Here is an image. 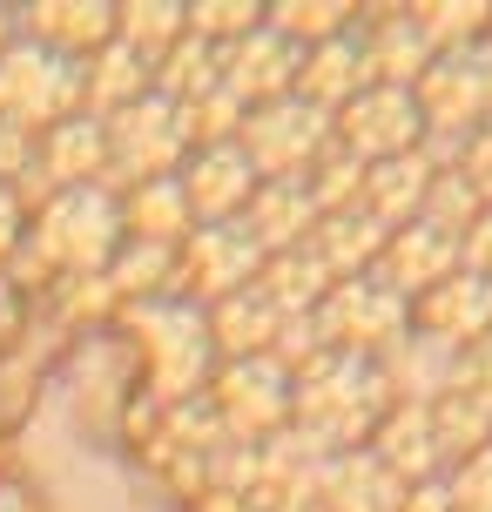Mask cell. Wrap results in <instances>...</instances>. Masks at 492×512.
Returning <instances> with one entry per match:
<instances>
[{
  "label": "cell",
  "instance_id": "obj_20",
  "mask_svg": "<svg viewBox=\"0 0 492 512\" xmlns=\"http://www.w3.org/2000/svg\"><path fill=\"white\" fill-rule=\"evenodd\" d=\"M142 95H156V68L135 48L108 41L95 61H81V115L108 122V115H122L129 102H142Z\"/></svg>",
  "mask_w": 492,
  "mask_h": 512
},
{
  "label": "cell",
  "instance_id": "obj_17",
  "mask_svg": "<svg viewBox=\"0 0 492 512\" xmlns=\"http://www.w3.org/2000/svg\"><path fill=\"white\" fill-rule=\"evenodd\" d=\"M277 331H284V310L263 297L257 283L236 290L223 304L209 310V344H216V364H236V358H270L277 351Z\"/></svg>",
  "mask_w": 492,
  "mask_h": 512
},
{
  "label": "cell",
  "instance_id": "obj_12",
  "mask_svg": "<svg viewBox=\"0 0 492 512\" xmlns=\"http://www.w3.org/2000/svg\"><path fill=\"white\" fill-rule=\"evenodd\" d=\"M61 189H108V135L95 115H68L48 135H34V176L21 203H48Z\"/></svg>",
  "mask_w": 492,
  "mask_h": 512
},
{
  "label": "cell",
  "instance_id": "obj_34",
  "mask_svg": "<svg viewBox=\"0 0 492 512\" xmlns=\"http://www.w3.org/2000/svg\"><path fill=\"white\" fill-rule=\"evenodd\" d=\"M0 512H41V499H34L14 472H0Z\"/></svg>",
  "mask_w": 492,
  "mask_h": 512
},
{
  "label": "cell",
  "instance_id": "obj_3",
  "mask_svg": "<svg viewBox=\"0 0 492 512\" xmlns=\"http://www.w3.org/2000/svg\"><path fill=\"white\" fill-rule=\"evenodd\" d=\"M391 411V391L378 378V364H358V358H337L324 351L317 364L297 371V405H290V425L324 445V452H358V438L378 432V418Z\"/></svg>",
  "mask_w": 492,
  "mask_h": 512
},
{
  "label": "cell",
  "instance_id": "obj_33",
  "mask_svg": "<svg viewBox=\"0 0 492 512\" xmlns=\"http://www.w3.org/2000/svg\"><path fill=\"white\" fill-rule=\"evenodd\" d=\"M459 176H466V189L479 203H492V122L466 142V169H459Z\"/></svg>",
  "mask_w": 492,
  "mask_h": 512
},
{
  "label": "cell",
  "instance_id": "obj_2",
  "mask_svg": "<svg viewBox=\"0 0 492 512\" xmlns=\"http://www.w3.org/2000/svg\"><path fill=\"white\" fill-rule=\"evenodd\" d=\"M115 331L135 351V378L142 398H156L162 411L203 398L216 378V344H209V310L182 304V297H156V304H129L115 317Z\"/></svg>",
  "mask_w": 492,
  "mask_h": 512
},
{
  "label": "cell",
  "instance_id": "obj_27",
  "mask_svg": "<svg viewBox=\"0 0 492 512\" xmlns=\"http://www.w3.org/2000/svg\"><path fill=\"white\" fill-rule=\"evenodd\" d=\"M182 21H189L196 41H209V48L223 54V48H236L243 34L263 27V7L257 0H182Z\"/></svg>",
  "mask_w": 492,
  "mask_h": 512
},
{
  "label": "cell",
  "instance_id": "obj_22",
  "mask_svg": "<svg viewBox=\"0 0 492 512\" xmlns=\"http://www.w3.org/2000/svg\"><path fill=\"white\" fill-rule=\"evenodd\" d=\"M196 230L189 216V196H182L176 176H156V182H135L122 189V236L129 243H162V250H182Z\"/></svg>",
  "mask_w": 492,
  "mask_h": 512
},
{
  "label": "cell",
  "instance_id": "obj_26",
  "mask_svg": "<svg viewBox=\"0 0 492 512\" xmlns=\"http://www.w3.org/2000/svg\"><path fill=\"white\" fill-rule=\"evenodd\" d=\"M263 27L270 34H284L290 48H324L337 34H351V7H337V0H270L263 7Z\"/></svg>",
  "mask_w": 492,
  "mask_h": 512
},
{
  "label": "cell",
  "instance_id": "obj_25",
  "mask_svg": "<svg viewBox=\"0 0 492 512\" xmlns=\"http://www.w3.org/2000/svg\"><path fill=\"white\" fill-rule=\"evenodd\" d=\"M182 34H189L182 0H115V41H122V48H135L149 68L176 48Z\"/></svg>",
  "mask_w": 492,
  "mask_h": 512
},
{
  "label": "cell",
  "instance_id": "obj_24",
  "mask_svg": "<svg viewBox=\"0 0 492 512\" xmlns=\"http://www.w3.org/2000/svg\"><path fill=\"white\" fill-rule=\"evenodd\" d=\"M257 290L284 310V317H311V310L324 304V290H331V270L311 256V243H304V250H277V256H263Z\"/></svg>",
  "mask_w": 492,
  "mask_h": 512
},
{
  "label": "cell",
  "instance_id": "obj_16",
  "mask_svg": "<svg viewBox=\"0 0 492 512\" xmlns=\"http://www.w3.org/2000/svg\"><path fill=\"white\" fill-rule=\"evenodd\" d=\"M21 41L61 54V61H95L115 41V0H27Z\"/></svg>",
  "mask_w": 492,
  "mask_h": 512
},
{
  "label": "cell",
  "instance_id": "obj_11",
  "mask_svg": "<svg viewBox=\"0 0 492 512\" xmlns=\"http://www.w3.org/2000/svg\"><path fill=\"white\" fill-rule=\"evenodd\" d=\"M418 115L425 128H439V135H479L486 128V108H492V54L479 48H445L412 88Z\"/></svg>",
  "mask_w": 492,
  "mask_h": 512
},
{
  "label": "cell",
  "instance_id": "obj_32",
  "mask_svg": "<svg viewBox=\"0 0 492 512\" xmlns=\"http://www.w3.org/2000/svg\"><path fill=\"white\" fill-rule=\"evenodd\" d=\"M21 337H27V297H21V283L0 270V358L21 351Z\"/></svg>",
  "mask_w": 492,
  "mask_h": 512
},
{
  "label": "cell",
  "instance_id": "obj_9",
  "mask_svg": "<svg viewBox=\"0 0 492 512\" xmlns=\"http://www.w3.org/2000/svg\"><path fill=\"white\" fill-rule=\"evenodd\" d=\"M331 142L351 155V162L378 169V162L412 155L418 142H425V115H418L412 88H385V81H371V88H358V95L331 115Z\"/></svg>",
  "mask_w": 492,
  "mask_h": 512
},
{
  "label": "cell",
  "instance_id": "obj_5",
  "mask_svg": "<svg viewBox=\"0 0 492 512\" xmlns=\"http://www.w3.org/2000/svg\"><path fill=\"white\" fill-rule=\"evenodd\" d=\"M68 115H81V61H61L34 41H7L0 48V122L21 135H48Z\"/></svg>",
  "mask_w": 492,
  "mask_h": 512
},
{
  "label": "cell",
  "instance_id": "obj_8",
  "mask_svg": "<svg viewBox=\"0 0 492 512\" xmlns=\"http://www.w3.org/2000/svg\"><path fill=\"white\" fill-rule=\"evenodd\" d=\"M102 135H108V189L115 196L135 189V182L176 176L182 155H189L182 149V128H176V102H162V95H142L122 115H108Z\"/></svg>",
  "mask_w": 492,
  "mask_h": 512
},
{
  "label": "cell",
  "instance_id": "obj_18",
  "mask_svg": "<svg viewBox=\"0 0 492 512\" xmlns=\"http://www.w3.org/2000/svg\"><path fill=\"white\" fill-rule=\"evenodd\" d=\"M236 223L250 230V243H257L263 256L304 250L311 230H317V203L304 196V182H257V196H250V209H243Z\"/></svg>",
  "mask_w": 492,
  "mask_h": 512
},
{
  "label": "cell",
  "instance_id": "obj_28",
  "mask_svg": "<svg viewBox=\"0 0 492 512\" xmlns=\"http://www.w3.org/2000/svg\"><path fill=\"white\" fill-rule=\"evenodd\" d=\"M176 128H182V149H216V142H236V128H243V108L223 95V88H209V95H196V102L176 108Z\"/></svg>",
  "mask_w": 492,
  "mask_h": 512
},
{
  "label": "cell",
  "instance_id": "obj_7",
  "mask_svg": "<svg viewBox=\"0 0 492 512\" xmlns=\"http://www.w3.org/2000/svg\"><path fill=\"white\" fill-rule=\"evenodd\" d=\"M236 149L250 155L257 182H304V176H311V162L331 149V115L311 108V102H297V95H284V102L250 108V115H243Z\"/></svg>",
  "mask_w": 492,
  "mask_h": 512
},
{
  "label": "cell",
  "instance_id": "obj_19",
  "mask_svg": "<svg viewBox=\"0 0 492 512\" xmlns=\"http://www.w3.org/2000/svg\"><path fill=\"white\" fill-rule=\"evenodd\" d=\"M398 499H405V486L364 445L358 452H337L324 465V479H317V512H398Z\"/></svg>",
  "mask_w": 492,
  "mask_h": 512
},
{
  "label": "cell",
  "instance_id": "obj_31",
  "mask_svg": "<svg viewBox=\"0 0 492 512\" xmlns=\"http://www.w3.org/2000/svg\"><path fill=\"white\" fill-rule=\"evenodd\" d=\"M27 176H34V135L0 122V182H14V189L27 196Z\"/></svg>",
  "mask_w": 492,
  "mask_h": 512
},
{
  "label": "cell",
  "instance_id": "obj_1",
  "mask_svg": "<svg viewBox=\"0 0 492 512\" xmlns=\"http://www.w3.org/2000/svg\"><path fill=\"white\" fill-rule=\"evenodd\" d=\"M115 250H122V196L115 189H61L27 209V243L7 263V277L27 297L41 283L54 290L61 277H102Z\"/></svg>",
  "mask_w": 492,
  "mask_h": 512
},
{
  "label": "cell",
  "instance_id": "obj_23",
  "mask_svg": "<svg viewBox=\"0 0 492 512\" xmlns=\"http://www.w3.org/2000/svg\"><path fill=\"white\" fill-rule=\"evenodd\" d=\"M492 324V277H445L432 297H418V331L439 337V344H466V337H479Z\"/></svg>",
  "mask_w": 492,
  "mask_h": 512
},
{
  "label": "cell",
  "instance_id": "obj_29",
  "mask_svg": "<svg viewBox=\"0 0 492 512\" xmlns=\"http://www.w3.org/2000/svg\"><path fill=\"white\" fill-rule=\"evenodd\" d=\"M452 512H492V445H479L466 465H459V479L445 486Z\"/></svg>",
  "mask_w": 492,
  "mask_h": 512
},
{
  "label": "cell",
  "instance_id": "obj_15",
  "mask_svg": "<svg viewBox=\"0 0 492 512\" xmlns=\"http://www.w3.org/2000/svg\"><path fill=\"white\" fill-rule=\"evenodd\" d=\"M452 263H459V236L432 230V223H405V230L385 236V250H378V263H371V277L385 283L391 297L418 304V297H432V290L452 277Z\"/></svg>",
  "mask_w": 492,
  "mask_h": 512
},
{
  "label": "cell",
  "instance_id": "obj_10",
  "mask_svg": "<svg viewBox=\"0 0 492 512\" xmlns=\"http://www.w3.org/2000/svg\"><path fill=\"white\" fill-rule=\"evenodd\" d=\"M263 270V250L250 243L243 223H203L189 230V243L176 250V297L196 310H216L223 297L250 290Z\"/></svg>",
  "mask_w": 492,
  "mask_h": 512
},
{
  "label": "cell",
  "instance_id": "obj_21",
  "mask_svg": "<svg viewBox=\"0 0 492 512\" xmlns=\"http://www.w3.org/2000/svg\"><path fill=\"white\" fill-rule=\"evenodd\" d=\"M358 88H371L364 81V48H358V34H337V41H324V48H304L297 54V102H311L324 108V115H337V108L351 102Z\"/></svg>",
  "mask_w": 492,
  "mask_h": 512
},
{
  "label": "cell",
  "instance_id": "obj_30",
  "mask_svg": "<svg viewBox=\"0 0 492 512\" xmlns=\"http://www.w3.org/2000/svg\"><path fill=\"white\" fill-rule=\"evenodd\" d=\"M21 243H27V203L14 182H0V270L21 256Z\"/></svg>",
  "mask_w": 492,
  "mask_h": 512
},
{
  "label": "cell",
  "instance_id": "obj_4",
  "mask_svg": "<svg viewBox=\"0 0 492 512\" xmlns=\"http://www.w3.org/2000/svg\"><path fill=\"white\" fill-rule=\"evenodd\" d=\"M209 411L230 445H270L277 432H290V405H297V378H290L277 358H236V364H216L209 378Z\"/></svg>",
  "mask_w": 492,
  "mask_h": 512
},
{
  "label": "cell",
  "instance_id": "obj_14",
  "mask_svg": "<svg viewBox=\"0 0 492 512\" xmlns=\"http://www.w3.org/2000/svg\"><path fill=\"white\" fill-rule=\"evenodd\" d=\"M176 182H182V196H189L196 230H203V223H236V216L250 209V196H257V169H250V155L236 149V142L182 155Z\"/></svg>",
  "mask_w": 492,
  "mask_h": 512
},
{
  "label": "cell",
  "instance_id": "obj_6",
  "mask_svg": "<svg viewBox=\"0 0 492 512\" xmlns=\"http://www.w3.org/2000/svg\"><path fill=\"white\" fill-rule=\"evenodd\" d=\"M317 337H324V351H337V358H358V364H378L405 337V324H412V304L405 297H391L378 277H344L324 290V304L311 310Z\"/></svg>",
  "mask_w": 492,
  "mask_h": 512
},
{
  "label": "cell",
  "instance_id": "obj_13",
  "mask_svg": "<svg viewBox=\"0 0 492 512\" xmlns=\"http://www.w3.org/2000/svg\"><path fill=\"white\" fill-rule=\"evenodd\" d=\"M216 88H223L243 115L284 102L290 88H297V48H290L284 34L257 27V34H243L236 48H223V61H216Z\"/></svg>",
  "mask_w": 492,
  "mask_h": 512
}]
</instances>
